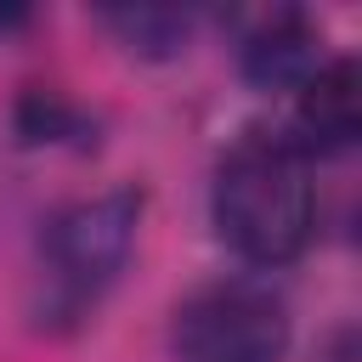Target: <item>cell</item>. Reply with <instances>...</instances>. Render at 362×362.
<instances>
[{
  "label": "cell",
  "instance_id": "obj_1",
  "mask_svg": "<svg viewBox=\"0 0 362 362\" xmlns=\"http://www.w3.org/2000/svg\"><path fill=\"white\" fill-rule=\"evenodd\" d=\"M209 215L221 243L249 260V266H288L311 232H317V181L311 158L277 136V130H249L238 136L209 187Z\"/></svg>",
  "mask_w": 362,
  "mask_h": 362
},
{
  "label": "cell",
  "instance_id": "obj_2",
  "mask_svg": "<svg viewBox=\"0 0 362 362\" xmlns=\"http://www.w3.org/2000/svg\"><path fill=\"white\" fill-rule=\"evenodd\" d=\"M175 362H283L288 305L272 283L226 277L192 288L170 317Z\"/></svg>",
  "mask_w": 362,
  "mask_h": 362
},
{
  "label": "cell",
  "instance_id": "obj_3",
  "mask_svg": "<svg viewBox=\"0 0 362 362\" xmlns=\"http://www.w3.org/2000/svg\"><path fill=\"white\" fill-rule=\"evenodd\" d=\"M136 226H141V192L136 187H107V192L74 198L51 221L45 260H51V283H57L62 305L96 300L124 272V260L136 249Z\"/></svg>",
  "mask_w": 362,
  "mask_h": 362
},
{
  "label": "cell",
  "instance_id": "obj_4",
  "mask_svg": "<svg viewBox=\"0 0 362 362\" xmlns=\"http://www.w3.org/2000/svg\"><path fill=\"white\" fill-rule=\"evenodd\" d=\"M362 130V68L356 57H328L300 90H294V147L311 153H345Z\"/></svg>",
  "mask_w": 362,
  "mask_h": 362
},
{
  "label": "cell",
  "instance_id": "obj_5",
  "mask_svg": "<svg viewBox=\"0 0 362 362\" xmlns=\"http://www.w3.org/2000/svg\"><path fill=\"white\" fill-rule=\"evenodd\" d=\"M317 68H322V34L300 11H277L243 40V79L260 90H300Z\"/></svg>",
  "mask_w": 362,
  "mask_h": 362
},
{
  "label": "cell",
  "instance_id": "obj_6",
  "mask_svg": "<svg viewBox=\"0 0 362 362\" xmlns=\"http://www.w3.org/2000/svg\"><path fill=\"white\" fill-rule=\"evenodd\" d=\"M102 23L119 28V40L141 57H175L187 45V17L164 6H119V11H102Z\"/></svg>",
  "mask_w": 362,
  "mask_h": 362
},
{
  "label": "cell",
  "instance_id": "obj_7",
  "mask_svg": "<svg viewBox=\"0 0 362 362\" xmlns=\"http://www.w3.org/2000/svg\"><path fill=\"white\" fill-rule=\"evenodd\" d=\"M85 130V113L57 96V90H23L17 102V136L23 141H62V136H79Z\"/></svg>",
  "mask_w": 362,
  "mask_h": 362
}]
</instances>
